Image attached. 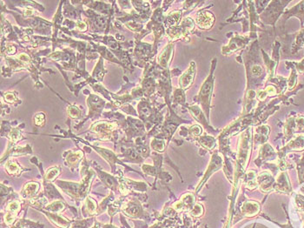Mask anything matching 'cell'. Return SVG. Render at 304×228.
Instances as JSON below:
<instances>
[{
	"mask_svg": "<svg viewBox=\"0 0 304 228\" xmlns=\"http://www.w3.org/2000/svg\"><path fill=\"white\" fill-rule=\"evenodd\" d=\"M194 64L191 63L190 68L182 74V76L180 79V85L182 86V88H188L191 85L192 81L194 80Z\"/></svg>",
	"mask_w": 304,
	"mask_h": 228,
	"instance_id": "cell-1",
	"label": "cell"
},
{
	"mask_svg": "<svg viewBox=\"0 0 304 228\" xmlns=\"http://www.w3.org/2000/svg\"><path fill=\"white\" fill-rule=\"evenodd\" d=\"M198 25L201 28H210L214 22V17L210 13L205 14H200L198 17Z\"/></svg>",
	"mask_w": 304,
	"mask_h": 228,
	"instance_id": "cell-2",
	"label": "cell"
},
{
	"mask_svg": "<svg viewBox=\"0 0 304 228\" xmlns=\"http://www.w3.org/2000/svg\"><path fill=\"white\" fill-rule=\"evenodd\" d=\"M259 210H260V208H259V205L258 203L250 202V201L245 203L242 207L243 213H244L245 216H249V217L256 215Z\"/></svg>",
	"mask_w": 304,
	"mask_h": 228,
	"instance_id": "cell-3",
	"label": "cell"
},
{
	"mask_svg": "<svg viewBox=\"0 0 304 228\" xmlns=\"http://www.w3.org/2000/svg\"><path fill=\"white\" fill-rule=\"evenodd\" d=\"M288 147L293 151H302L304 149V136H300L293 140L288 146Z\"/></svg>",
	"mask_w": 304,
	"mask_h": 228,
	"instance_id": "cell-4",
	"label": "cell"
},
{
	"mask_svg": "<svg viewBox=\"0 0 304 228\" xmlns=\"http://www.w3.org/2000/svg\"><path fill=\"white\" fill-rule=\"evenodd\" d=\"M38 186H38V183H35V182L28 183L25 187V190H24L26 197H30V196L35 195L38 192Z\"/></svg>",
	"mask_w": 304,
	"mask_h": 228,
	"instance_id": "cell-5",
	"label": "cell"
},
{
	"mask_svg": "<svg viewBox=\"0 0 304 228\" xmlns=\"http://www.w3.org/2000/svg\"><path fill=\"white\" fill-rule=\"evenodd\" d=\"M171 51H172L171 47H167L165 51L162 52V54H161L160 57H159V61H160L159 63H160L161 65H163L164 66H165V65H167V63L169 62V57H170Z\"/></svg>",
	"mask_w": 304,
	"mask_h": 228,
	"instance_id": "cell-6",
	"label": "cell"
},
{
	"mask_svg": "<svg viewBox=\"0 0 304 228\" xmlns=\"http://www.w3.org/2000/svg\"><path fill=\"white\" fill-rule=\"evenodd\" d=\"M59 174H60V168H58V167L51 168V169L48 170V172L46 173V179H48L49 181H51L56 179Z\"/></svg>",
	"mask_w": 304,
	"mask_h": 228,
	"instance_id": "cell-7",
	"label": "cell"
},
{
	"mask_svg": "<svg viewBox=\"0 0 304 228\" xmlns=\"http://www.w3.org/2000/svg\"><path fill=\"white\" fill-rule=\"evenodd\" d=\"M47 209L53 212H60L63 209V205L61 202H54L51 204L50 206L46 207Z\"/></svg>",
	"mask_w": 304,
	"mask_h": 228,
	"instance_id": "cell-8",
	"label": "cell"
},
{
	"mask_svg": "<svg viewBox=\"0 0 304 228\" xmlns=\"http://www.w3.org/2000/svg\"><path fill=\"white\" fill-rule=\"evenodd\" d=\"M297 169H298L299 180H300V183H303L304 182V157L303 161L297 165Z\"/></svg>",
	"mask_w": 304,
	"mask_h": 228,
	"instance_id": "cell-9",
	"label": "cell"
},
{
	"mask_svg": "<svg viewBox=\"0 0 304 228\" xmlns=\"http://www.w3.org/2000/svg\"><path fill=\"white\" fill-rule=\"evenodd\" d=\"M69 115L73 118H78L80 116V111L76 108V106H70L69 109Z\"/></svg>",
	"mask_w": 304,
	"mask_h": 228,
	"instance_id": "cell-10",
	"label": "cell"
},
{
	"mask_svg": "<svg viewBox=\"0 0 304 228\" xmlns=\"http://www.w3.org/2000/svg\"><path fill=\"white\" fill-rule=\"evenodd\" d=\"M6 170H7V172H8V173H16L18 172L19 167H18V165H17L16 163H14V162H10V163H8V164L6 165Z\"/></svg>",
	"mask_w": 304,
	"mask_h": 228,
	"instance_id": "cell-11",
	"label": "cell"
},
{
	"mask_svg": "<svg viewBox=\"0 0 304 228\" xmlns=\"http://www.w3.org/2000/svg\"><path fill=\"white\" fill-rule=\"evenodd\" d=\"M82 154L80 152H76V153H72L70 156L68 157L67 161L70 164H75L76 161H78L80 159Z\"/></svg>",
	"mask_w": 304,
	"mask_h": 228,
	"instance_id": "cell-12",
	"label": "cell"
},
{
	"mask_svg": "<svg viewBox=\"0 0 304 228\" xmlns=\"http://www.w3.org/2000/svg\"><path fill=\"white\" fill-rule=\"evenodd\" d=\"M203 213V207L201 205H196V207L193 208V210L190 212V214L194 217H199Z\"/></svg>",
	"mask_w": 304,
	"mask_h": 228,
	"instance_id": "cell-13",
	"label": "cell"
},
{
	"mask_svg": "<svg viewBox=\"0 0 304 228\" xmlns=\"http://www.w3.org/2000/svg\"><path fill=\"white\" fill-rule=\"evenodd\" d=\"M19 208H20V205L18 204V202L10 203L8 207H7L8 211L13 212H13H17L19 210Z\"/></svg>",
	"mask_w": 304,
	"mask_h": 228,
	"instance_id": "cell-14",
	"label": "cell"
},
{
	"mask_svg": "<svg viewBox=\"0 0 304 228\" xmlns=\"http://www.w3.org/2000/svg\"><path fill=\"white\" fill-rule=\"evenodd\" d=\"M35 123L37 126H43L45 123V115L43 114H38L35 116Z\"/></svg>",
	"mask_w": 304,
	"mask_h": 228,
	"instance_id": "cell-15",
	"label": "cell"
},
{
	"mask_svg": "<svg viewBox=\"0 0 304 228\" xmlns=\"http://www.w3.org/2000/svg\"><path fill=\"white\" fill-rule=\"evenodd\" d=\"M14 220H15V215L13 214V212L7 213L6 215L4 216V221L6 222V224H13Z\"/></svg>",
	"mask_w": 304,
	"mask_h": 228,
	"instance_id": "cell-16",
	"label": "cell"
},
{
	"mask_svg": "<svg viewBox=\"0 0 304 228\" xmlns=\"http://www.w3.org/2000/svg\"><path fill=\"white\" fill-rule=\"evenodd\" d=\"M87 206H88V210H89L91 213H93L94 212L96 211L97 205L95 204L92 199H88V200H87Z\"/></svg>",
	"mask_w": 304,
	"mask_h": 228,
	"instance_id": "cell-17",
	"label": "cell"
},
{
	"mask_svg": "<svg viewBox=\"0 0 304 228\" xmlns=\"http://www.w3.org/2000/svg\"><path fill=\"white\" fill-rule=\"evenodd\" d=\"M10 138H11V140H13V141H17V140H18V139L20 138L19 131H17V130H13V131H12L11 135H10Z\"/></svg>",
	"mask_w": 304,
	"mask_h": 228,
	"instance_id": "cell-18",
	"label": "cell"
},
{
	"mask_svg": "<svg viewBox=\"0 0 304 228\" xmlns=\"http://www.w3.org/2000/svg\"><path fill=\"white\" fill-rule=\"evenodd\" d=\"M5 100L6 101L9 102V103H13L14 101H16V98L14 96V94L13 93H8L5 94Z\"/></svg>",
	"mask_w": 304,
	"mask_h": 228,
	"instance_id": "cell-19",
	"label": "cell"
},
{
	"mask_svg": "<svg viewBox=\"0 0 304 228\" xmlns=\"http://www.w3.org/2000/svg\"><path fill=\"white\" fill-rule=\"evenodd\" d=\"M18 59H20L22 62H29L30 61L29 56L24 54V53L20 54V56H18Z\"/></svg>",
	"mask_w": 304,
	"mask_h": 228,
	"instance_id": "cell-20",
	"label": "cell"
},
{
	"mask_svg": "<svg viewBox=\"0 0 304 228\" xmlns=\"http://www.w3.org/2000/svg\"><path fill=\"white\" fill-rule=\"evenodd\" d=\"M76 29L80 30V31H85L86 30V25L84 22H78L76 25Z\"/></svg>",
	"mask_w": 304,
	"mask_h": 228,
	"instance_id": "cell-21",
	"label": "cell"
},
{
	"mask_svg": "<svg viewBox=\"0 0 304 228\" xmlns=\"http://www.w3.org/2000/svg\"><path fill=\"white\" fill-rule=\"evenodd\" d=\"M278 226H280L282 228H293V227L291 226V223L290 222H289L287 225H280L278 224Z\"/></svg>",
	"mask_w": 304,
	"mask_h": 228,
	"instance_id": "cell-22",
	"label": "cell"
},
{
	"mask_svg": "<svg viewBox=\"0 0 304 228\" xmlns=\"http://www.w3.org/2000/svg\"><path fill=\"white\" fill-rule=\"evenodd\" d=\"M15 51H16V50H15V48H14V47H9L8 51H7V52H8L9 54H13V53H14Z\"/></svg>",
	"mask_w": 304,
	"mask_h": 228,
	"instance_id": "cell-23",
	"label": "cell"
}]
</instances>
